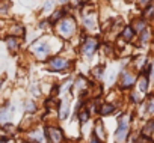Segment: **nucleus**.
<instances>
[{"mask_svg":"<svg viewBox=\"0 0 154 143\" xmlns=\"http://www.w3.org/2000/svg\"><path fill=\"white\" fill-rule=\"evenodd\" d=\"M136 2H137V5H139L140 8H146V6L152 2V0H136Z\"/></svg>","mask_w":154,"mask_h":143,"instance_id":"25","label":"nucleus"},{"mask_svg":"<svg viewBox=\"0 0 154 143\" xmlns=\"http://www.w3.org/2000/svg\"><path fill=\"white\" fill-rule=\"evenodd\" d=\"M53 30H54L56 36L60 38L62 41H71L74 36H77L79 24H77V20L71 14H66L56 24H53Z\"/></svg>","mask_w":154,"mask_h":143,"instance_id":"1","label":"nucleus"},{"mask_svg":"<svg viewBox=\"0 0 154 143\" xmlns=\"http://www.w3.org/2000/svg\"><path fill=\"white\" fill-rule=\"evenodd\" d=\"M45 139L48 143H63L65 140V136H63V131L56 127V125H48L45 127Z\"/></svg>","mask_w":154,"mask_h":143,"instance_id":"6","label":"nucleus"},{"mask_svg":"<svg viewBox=\"0 0 154 143\" xmlns=\"http://www.w3.org/2000/svg\"><path fill=\"white\" fill-rule=\"evenodd\" d=\"M29 51H30V54H32L36 60H39V62H47V59H48L50 54H51V45H50V42H48L47 39L41 38V39H36V41H33V42L30 44Z\"/></svg>","mask_w":154,"mask_h":143,"instance_id":"2","label":"nucleus"},{"mask_svg":"<svg viewBox=\"0 0 154 143\" xmlns=\"http://www.w3.org/2000/svg\"><path fill=\"white\" fill-rule=\"evenodd\" d=\"M69 113V98L68 97H63V100L60 101L59 104V119L63 121Z\"/></svg>","mask_w":154,"mask_h":143,"instance_id":"12","label":"nucleus"},{"mask_svg":"<svg viewBox=\"0 0 154 143\" xmlns=\"http://www.w3.org/2000/svg\"><path fill=\"white\" fill-rule=\"evenodd\" d=\"M89 86H91V83H89L82 74H80V76H77L75 80L72 82V91H75L77 94H80V95L86 94L88 89H89ZM72 91H71V92H72Z\"/></svg>","mask_w":154,"mask_h":143,"instance_id":"8","label":"nucleus"},{"mask_svg":"<svg viewBox=\"0 0 154 143\" xmlns=\"http://www.w3.org/2000/svg\"><path fill=\"white\" fill-rule=\"evenodd\" d=\"M0 143H8V140H6V139H3V137H2V139H0Z\"/></svg>","mask_w":154,"mask_h":143,"instance_id":"28","label":"nucleus"},{"mask_svg":"<svg viewBox=\"0 0 154 143\" xmlns=\"http://www.w3.org/2000/svg\"><path fill=\"white\" fill-rule=\"evenodd\" d=\"M145 109H146V113H148V115H154V97H152V95L146 100Z\"/></svg>","mask_w":154,"mask_h":143,"instance_id":"24","label":"nucleus"},{"mask_svg":"<svg viewBox=\"0 0 154 143\" xmlns=\"http://www.w3.org/2000/svg\"><path fill=\"white\" fill-rule=\"evenodd\" d=\"M131 27H133V30L136 32V35H139L140 32H143L146 27H148V24H146V20H143L142 17L140 18H134L133 21H131V24H130Z\"/></svg>","mask_w":154,"mask_h":143,"instance_id":"13","label":"nucleus"},{"mask_svg":"<svg viewBox=\"0 0 154 143\" xmlns=\"http://www.w3.org/2000/svg\"><path fill=\"white\" fill-rule=\"evenodd\" d=\"M36 109H38V106H36V103H35L33 100H26V101H24V110H26L27 113H35Z\"/></svg>","mask_w":154,"mask_h":143,"instance_id":"22","label":"nucleus"},{"mask_svg":"<svg viewBox=\"0 0 154 143\" xmlns=\"http://www.w3.org/2000/svg\"><path fill=\"white\" fill-rule=\"evenodd\" d=\"M151 134H154V121H149V122L143 127V133H142V136H145L146 139H149Z\"/></svg>","mask_w":154,"mask_h":143,"instance_id":"23","label":"nucleus"},{"mask_svg":"<svg viewBox=\"0 0 154 143\" xmlns=\"http://www.w3.org/2000/svg\"><path fill=\"white\" fill-rule=\"evenodd\" d=\"M95 139H98L100 142H103V140H106V130H104V125H103V122L98 119L97 122H95Z\"/></svg>","mask_w":154,"mask_h":143,"instance_id":"15","label":"nucleus"},{"mask_svg":"<svg viewBox=\"0 0 154 143\" xmlns=\"http://www.w3.org/2000/svg\"><path fill=\"white\" fill-rule=\"evenodd\" d=\"M130 119H131V116L128 113H124V115L119 116V119H118L119 121L118 122V130L115 133V140L118 143H122V142L127 140L128 133H130V122H131Z\"/></svg>","mask_w":154,"mask_h":143,"instance_id":"5","label":"nucleus"},{"mask_svg":"<svg viewBox=\"0 0 154 143\" xmlns=\"http://www.w3.org/2000/svg\"><path fill=\"white\" fill-rule=\"evenodd\" d=\"M100 50V41L97 36L92 35H85L80 39V45H79V53L82 57L91 59L97 51Z\"/></svg>","mask_w":154,"mask_h":143,"instance_id":"3","label":"nucleus"},{"mask_svg":"<svg viewBox=\"0 0 154 143\" xmlns=\"http://www.w3.org/2000/svg\"><path fill=\"white\" fill-rule=\"evenodd\" d=\"M91 143H101V142H100V140H98V139H95V137H94V139H92V140H91Z\"/></svg>","mask_w":154,"mask_h":143,"instance_id":"27","label":"nucleus"},{"mask_svg":"<svg viewBox=\"0 0 154 143\" xmlns=\"http://www.w3.org/2000/svg\"><path fill=\"white\" fill-rule=\"evenodd\" d=\"M45 65L50 73H65V71H69L72 68V60L60 54H56V56H50Z\"/></svg>","mask_w":154,"mask_h":143,"instance_id":"4","label":"nucleus"},{"mask_svg":"<svg viewBox=\"0 0 154 143\" xmlns=\"http://www.w3.org/2000/svg\"><path fill=\"white\" fill-rule=\"evenodd\" d=\"M57 3L60 6H66V5H69V0H57Z\"/></svg>","mask_w":154,"mask_h":143,"instance_id":"26","label":"nucleus"},{"mask_svg":"<svg viewBox=\"0 0 154 143\" xmlns=\"http://www.w3.org/2000/svg\"><path fill=\"white\" fill-rule=\"evenodd\" d=\"M104 69H106V68H104L103 63H101V65H97V66L92 69V76H94L97 80H101L103 76H104Z\"/></svg>","mask_w":154,"mask_h":143,"instance_id":"21","label":"nucleus"},{"mask_svg":"<svg viewBox=\"0 0 154 143\" xmlns=\"http://www.w3.org/2000/svg\"><path fill=\"white\" fill-rule=\"evenodd\" d=\"M119 36H121V39H122L124 42H131V41L134 39V36H136V32L133 30V27H131L130 24H127V26L122 27Z\"/></svg>","mask_w":154,"mask_h":143,"instance_id":"11","label":"nucleus"},{"mask_svg":"<svg viewBox=\"0 0 154 143\" xmlns=\"http://www.w3.org/2000/svg\"><path fill=\"white\" fill-rule=\"evenodd\" d=\"M54 6H56V2H54V0H47V2L44 3V6H42V9H41V12H42L44 15H47V18H48L50 14L54 11Z\"/></svg>","mask_w":154,"mask_h":143,"instance_id":"18","label":"nucleus"},{"mask_svg":"<svg viewBox=\"0 0 154 143\" xmlns=\"http://www.w3.org/2000/svg\"><path fill=\"white\" fill-rule=\"evenodd\" d=\"M26 33V29L23 24H11L9 26V35L11 36H17V38H23Z\"/></svg>","mask_w":154,"mask_h":143,"instance_id":"14","label":"nucleus"},{"mask_svg":"<svg viewBox=\"0 0 154 143\" xmlns=\"http://www.w3.org/2000/svg\"><path fill=\"white\" fill-rule=\"evenodd\" d=\"M137 80V76L130 69H122L119 73V79H118V85L121 89H130Z\"/></svg>","mask_w":154,"mask_h":143,"instance_id":"7","label":"nucleus"},{"mask_svg":"<svg viewBox=\"0 0 154 143\" xmlns=\"http://www.w3.org/2000/svg\"><path fill=\"white\" fill-rule=\"evenodd\" d=\"M142 18H143V20H152V18H154V0H152V2H151L146 8H143Z\"/></svg>","mask_w":154,"mask_h":143,"instance_id":"20","label":"nucleus"},{"mask_svg":"<svg viewBox=\"0 0 154 143\" xmlns=\"http://www.w3.org/2000/svg\"><path fill=\"white\" fill-rule=\"evenodd\" d=\"M115 110H116V107H115V104H112V103H104V104H101L100 109H98V112H100L101 116L112 115V113H115Z\"/></svg>","mask_w":154,"mask_h":143,"instance_id":"16","label":"nucleus"},{"mask_svg":"<svg viewBox=\"0 0 154 143\" xmlns=\"http://www.w3.org/2000/svg\"><path fill=\"white\" fill-rule=\"evenodd\" d=\"M11 12V3L8 0H0V18H8Z\"/></svg>","mask_w":154,"mask_h":143,"instance_id":"17","label":"nucleus"},{"mask_svg":"<svg viewBox=\"0 0 154 143\" xmlns=\"http://www.w3.org/2000/svg\"><path fill=\"white\" fill-rule=\"evenodd\" d=\"M149 41H151V29L146 27L143 32L139 33V44H140V45H146Z\"/></svg>","mask_w":154,"mask_h":143,"instance_id":"19","label":"nucleus"},{"mask_svg":"<svg viewBox=\"0 0 154 143\" xmlns=\"http://www.w3.org/2000/svg\"><path fill=\"white\" fill-rule=\"evenodd\" d=\"M2 88H3V80H0V91H2Z\"/></svg>","mask_w":154,"mask_h":143,"instance_id":"29","label":"nucleus"},{"mask_svg":"<svg viewBox=\"0 0 154 143\" xmlns=\"http://www.w3.org/2000/svg\"><path fill=\"white\" fill-rule=\"evenodd\" d=\"M12 115H14V106L0 107V127L12 122Z\"/></svg>","mask_w":154,"mask_h":143,"instance_id":"9","label":"nucleus"},{"mask_svg":"<svg viewBox=\"0 0 154 143\" xmlns=\"http://www.w3.org/2000/svg\"><path fill=\"white\" fill-rule=\"evenodd\" d=\"M5 42H6V48L11 51V53H18L20 51V45H21V38H17V36H11L8 35L5 38Z\"/></svg>","mask_w":154,"mask_h":143,"instance_id":"10","label":"nucleus"}]
</instances>
